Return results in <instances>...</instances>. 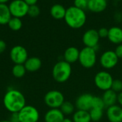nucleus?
Masks as SVG:
<instances>
[{"mask_svg": "<svg viewBox=\"0 0 122 122\" xmlns=\"http://www.w3.org/2000/svg\"><path fill=\"white\" fill-rule=\"evenodd\" d=\"M3 104L10 113H19L26 106V99L21 91L16 89H9L4 94Z\"/></svg>", "mask_w": 122, "mask_h": 122, "instance_id": "obj_1", "label": "nucleus"}, {"mask_svg": "<svg viewBox=\"0 0 122 122\" xmlns=\"http://www.w3.org/2000/svg\"><path fill=\"white\" fill-rule=\"evenodd\" d=\"M64 19L69 27L72 29H80L86 22V14L84 10L80 9L74 6H71L66 9Z\"/></svg>", "mask_w": 122, "mask_h": 122, "instance_id": "obj_2", "label": "nucleus"}, {"mask_svg": "<svg viewBox=\"0 0 122 122\" xmlns=\"http://www.w3.org/2000/svg\"><path fill=\"white\" fill-rule=\"evenodd\" d=\"M72 68L71 64L65 60L57 62L53 67L52 76L57 83H65L71 77Z\"/></svg>", "mask_w": 122, "mask_h": 122, "instance_id": "obj_3", "label": "nucleus"}, {"mask_svg": "<svg viewBox=\"0 0 122 122\" xmlns=\"http://www.w3.org/2000/svg\"><path fill=\"white\" fill-rule=\"evenodd\" d=\"M97 60V50L94 48L84 47L80 50L79 62L80 65L84 68H93Z\"/></svg>", "mask_w": 122, "mask_h": 122, "instance_id": "obj_4", "label": "nucleus"}, {"mask_svg": "<svg viewBox=\"0 0 122 122\" xmlns=\"http://www.w3.org/2000/svg\"><path fill=\"white\" fill-rule=\"evenodd\" d=\"M44 103L50 109H59L64 102L63 93L57 90L48 91L44 96Z\"/></svg>", "mask_w": 122, "mask_h": 122, "instance_id": "obj_5", "label": "nucleus"}, {"mask_svg": "<svg viewBox=\"0 0 122 122\" xmlns=\"http://www.w3.org/2000/svg\"><path fill=\"white\" fill-rule=\"evenodd\" d=\"M95 86L100 90L106 91L111 89L114 81L112 76L107 71L102 70L98 72L94 76Z\"/></svg>", "mask_w": 122, "mask_h": 122, "instance_id": "obj_6", "label": "nucleus"}, {"mask_svg": "<svg viewBox=\"0 0 122 122\" xmlns=\"http://www.w3.org/2000/svg\"><path fill=\"white\" fill-rule=\"evenodd\" d=\"M18 114L20 122H38L39 119V111L31 105H26Z\"/></svg>", "mask_w": 122, "mask_h": 122, "instance_id": "obj_7", "label": "nucleus"}, {"mask_svg": "<svg viewBox=\"0 0 122 122\" xmlns=\"http://www.w3.org/2000/svg\"><path fill=\"white\" fill-rule=\"evenodd\" d=\"M9 11L13 17L21 18L27 15L29 5L24 0H13L9 5Z\"/></svg>", "mask_w": 122, "mask_h": 122, "instance_id": "obj_8", "label": "nucleus"}, {"mask_svg": "<svg viewBox=\"0 0 122 122\" xmlns=\"http://www.w3.org/2000/svg\"><path fill=\"white\" fill-rule=\"evenodd\" d=\"M10 58L14 64H24L29 58L26 49L21 45H15L10 50Z\"/></svg>", "mask_w": 122, "mask_h": 122, "instance_id": "obj_9", "label": "nucleus"}, {"mask_svg": "<svg viewBox=\"0 0 122 122\" xmlns=\"http://www.w3.org/2000/svg\"><path fill=\"white\" fill-rule=\"evenodd\" d=\"M119 60L114 51L107 50L102 54L99 62L102 67L104 69H112L118 64Z\"/></svg>", "mask_w": 122, "mask_h": 122, "instance_id": "obj_10", "label": "nucleus"}, {"mask_svg": "<svg viewBox=\"0 0 122 122\" xmlns=\"http://www.w3.org/2000/svg\"><path fill=\"white\" fill-rule=\"evenodd\" d=\"M99 36L98 31L94 29H90L86 30L82 36V42L85 47L94 48L97 51V48L99 46Z\"/></svg>", "mask_w": 122, "mask_h": 122, "instance_id": "obj_11", "label": "nucleus"}, {"mask_svg": "<svg viewBox=\"0 0 122 122\" xmlns=\"http://www.w3.org/2000/svg\"><path fill=\"white\" fill-rule=\"evenodd\" d=\"M94 96L90 93H83L79 96L75 101V106L78 110L89 111L92 109Z\"/></svg>", "mask_w": 122, "mask_h": 122, "instance_id": "obj_12", "label": "nucleus"}, {"mask_svg": "<svg viewBox=\"0 0 122 122\" xmlns=\"http://www.w3.org/2000/svg\"><path fill=\"white\" fill-rule=\"evenodd\" d=\"M107 116L110 122H122V107L119 105H114L107 108Z\"/></svg>", "mask_w": 122, "mask_h": 122, "instance_id": "obj_13", "label": "nucleus"}, {"mask_svg": "<svg viewBox=\"0 0 122 122\" xmlns=\"http://www.w3.org/2000/svg\"><path fill=\"white\" fill-rule=\"evenodd\" d=\"M108 40L113 44H122V28L114 26L109 29Z\"/></svg>", "mask_w": 122, "mask_h": 122, "instance_id": "obj_14", "label": "nucleus"}, {"mask_svg": "<svg viewBox=\"0 0 122 122\" xmlns=\"http://www.w3.org/2000/svg\"><path fill=\"white\" fill-rule=\"evenodd\" d=\"M64 115L59 109H50L45 116V122H62L64 119Z\"/></svg>", "mask_w": 122, "mask_h": 122, "instance_id": "obj_15", "label": "nucleus"}, {"mask_svg": "<svg viewBox=\"0 0 122 122\" xmlns=\"http://www.w3.org/2000/svg\"><path fill=\"white\" fill-rule=\"evenodd\" d=\"M79 52L80 50L74 46L69 47L66 49L64 53V58L66 62L69 63V64H72L76 63V61H79Z\"/></svg>", "mask_w": 122, "mask_h": 122, "instance_id": "obj_16", "label": "nucleus"}, {"mask_svg": "<svg viewBox=\"0 0 122 122\" xmlns=\"http://www.w3.org/2000/svg\"><path fill=\"white\" fill-rule=\"evenodd\" d=\"M107 4V0H89L88 9L92 12L100 13L106 10Z\"/></svg>", "mask_w": 122, "mask_h": 122, "instance_id": "obj_17", "label": "nucleus"}, {"mask_svg": "<svg viewBox=\"0 0 122 122\" xmlns=\"http://www.w3.org/2000/svg\"><path fill=\"white\" fill-rule=\"evenodd\" d=\"M24 65L26 71L32 73L36 72L41 68L42 62L38 57H30L26 60Z\"/></svg>", "mask_w": 122, "mask_h": 122, "instance_id": "obj_18", "label": "nucleus"}, {"mask_svg": "<svg viewBox=\"0 0 122 122\" xmlns=\"http://www.w3.org/2000/svg\"><path fill=\"white\" fill-rule=\"evenodd\" d=\"M117 96L118 93L114 92L113 90L109 89L104 92V94L102 98L104 101L105 106L108 108L112 106L116 105L117 102Z\"/></svg>", "mask_w": 122, "mask_h": 122, "instance_id": "obj_19", "label": "nucleus"}, {"mask_svg": "<svg viewBox=\"0 0 122 122\" xmlns=\"http://www.w3.org/2000/svg\"><path fill=\"white\" fill-rule=\"evenodd\" d=\"M66 9L60 4H54L50 9L51 16L55 19H64L66 14Z\"/></svg>", "mask_w": 122, "mask_h": 122, "instance_id": "obj_20", "label": "nucleus"}, {"mask_svg": "<svg viewBox=\"0 0 122 122\" xmlns=\"http://www.w3.org/2000/svg\"><path fill=\"white\" fill-rule=\"evenodd\" d=\"M11 17L9 6L6 4H0V24H7Z\"/></svg>", "mask_w": 122, "mask_h": 122, "instance_id": "obj_21", "label": "nucleus"}, {"mask_svg": "<svg viewBox=\"0 0 122 122\" xmlns=\"http://www.w3.org/2000/svg\"><path fill=\"white\" fill-rule=\"evenodd\" d=\"M72 120L74 122H91L89 112L86 111L77 110L74 113Z\"/></svg>", "mask_w": 122, "mask_h": 122, "instance_id": "obj_22", "label": "nucleus"}, {"mask_svg": "<svg viewBox=\"0 0 122 122\" xmlns=\"http://www.w3.org/2000/svg\"><path fill=\"white\" fill-rule=\"evenodd\" d=\"M26 70L24 64H15L12 68V74L16 78H21L24 76Z\"/></svg>", "mask_w": 122, "mask_h": 122, "instance_id": "obj_23", "label": "nucleus"}, {"mask_svg": "<svg viewBox=\"0 0 122 122\" xmlns=\"http://www.w3.org/2000/svg\"><path fill=\"white\" fill-rule=\"evenodd\" d=\"M89 112L92 122H99L102 119L104 115V109H100L92 108Z\"/></svg>", "mask_w": 122, "mask_h": 122, "instance_id": "obj_24", "label": "nucleus"}, {"mask_svg": "<svg viewBox=\"0 0 122 122\" xmlns=\"http://www.w3.org/2000/svg\"><path fill=\"white\" fill-rule=\"evenodd\" d=\"M59 109L63 113L64 115H71L74 112L75 106L70 101H65L60 106Z\"/></svg>", "mask_w": 122, "mask_h": 122, "instance_id": "obj_25", "label": "nucleus"}, {"mask_svg": "<svg viewBox=\"0 0 122 122\" xmlns=\"http://www.w3.org/2000/svg\"><path fill=\"white\" fill-rule=\"evenodd\" d=\"M8 27L13 31H19L22 27V21L20 18L11 17L8 22Z\"/></svg>", "mask_w": 122, "mask_h": 122, "instance_id": "obj_26", "label": "nucleus"}, {"mask_svg": "<svg viewBox=\"0 0 122 122\" xmlns=\"http://www.w3.org/2000/svg\"><path fill=\"white\" fill-rule=\"evenodd\" d=\"M105 104L104 103V101L102 97L94 96L93 101H92V108L94 109H104L105 108Z\"/></svg>", "mask_w": 122, "mask_h": 122, "instance_id": "obj_27", "label": "nucleus"}, {"mask_svg": "<svg viewBox=\"0 0 122 122\" xmlns=\"http://www.w3.org/2000/svg\"><path fill=\"white\" fill-rule=\"evenodd\" d=\"M39 14H40V9L36 4L29 6V9H28L27 14L29 17H38L39 15Z\"/></svg>", "mask_w": 122, "mask_h": 122, "instance_id": "obj_28", "label": "nucleus"}, {"mask_svg": "<svg viewBox=\"0 0 122 122\" xmlns=\"http://www.w3.org/2000/svg\"><path fill=\"white\" fill-rule=\"evenodd\" d=\"M111 89L113 90L117 93H119L122 92V80L114 79Z\"/></svg>", "mask_w": 122, "mask_h": 122, "instance_id": "obj_29", "label": "nucleus"}, {"mask_svg": "<svg viewBox=\"0 0 122 122\" xmlns=\"http://www.w3.org/2000/svg\"><path fill=\"white\" fill-rule=\"evenodd\" d=\"M74 6L85 11V9H88V0H74Z\"/></svg>", "mask_w": 122, "mask_h": 122, "instance_id": "obj_30", "label": "nucleus"}, {"mask_svg": "<svg viewBox=\"0 0 122 122\" xmlns=\"http://www.w3.org/2000/svg\"><path fill=\"white\" fill-rule=\"evenodd\" d=\"M98 31V34L100 38H107L109 34V29L106 27H102Z\"/></svg>", "mask_w": 122, "mask_h": 122, "instance_id": "obj_31", "label": "nucleus"}, {"mask_svg": "<svg viewBox=\"0 0 122 122\" xmlns=\"http://www.w3.org/2000/svg\"><path fill=\"white\" fill-rule=\"evenodd\" d=\"M117 56L119 58V59H122V44L118 45L114 50Z\"/></svg>", "mask_w": 122, "mask_h": 122, "instance_id": "obj_32", "label": "nucleus"}, {"mask_svg": "<svg viewBox=\"0 0 122 122\" xmlns=\"http://www.w3.org/2000/svg\"><path fill=\"white\" fill-rule=\"evenodd\" d=\"M10 122H20L18 113H11V115L9 119Z\"/></svg>", "mask_w": 122, "mask_h": 122, "instance_id": "obj_33", "label": "nucleus"}, {"mask_svg": "<svg viewBox=\"0 0 122 122\" xmlns=\"http://www.w3.org/2000/svg\"><path fill=\"white\" fill-rule=\"evenodd\" d=\"M6 49V42L2 40H0V54L3 53Z\"/></svg>", "mask_w": 122, "mask_h": 122, "instance_id": "obj_34", "label": "nucleus"}, {"mask_svg": "<svg viewBox=\"0 0 122 122\" xmlns=\"http://www.w3.org/2000/svg\"><path fill=\"white\" fill-rule=\"evenodd\" d=\"M114 19L117 22H120L122 19V14L121 12H117L114 14Z\"/></svg>", "mask_w": 122, "mask_h": 122, "instance_id": "obj_35", "label": "nucleus"}, {"mask_svg": "<svg viewBox=\"0 0 122 122\" xmlns=\"http://www.w3.org/2000/svg\"><path fill=\"white\" fill-rule=\"evenodd\" d=\"M24 1L25 3H26L27 5H29V6L35 5V4L37 3V1H38V0H24Z\"/></svg>", "mask_w": 122, "mask_h": 122, "instance_id": "obj_36", "label": "nucleus"}, {"mask_svg": "<svg viewBox=\"0 0 122 122\" xmlns=\"http://www.w3.org/2000/svg\"><path fill=\"white\" fill-rule=\"evenodd\" d=\"M117 102L119 103V106L122 107V92L118 93V96H117Z\"/></svg>", "mask_w": 122, "mask_h": 122, "instance_id": "obj_37", "label": "nucleus"}, {"mask_svg": "<svg viewBox=\"0 0 122 122\" xmlns=\"http://www.w3.org/2000/svg\"><path fill=\"white\" fill-rule=\"evenodd\" d=\"M62 122H74L72 119H69V118H64Z\"/></svg>", "mask_w": 122, "mask_h": 122, "instance_id": "obj_38", "label": "nucleus"}, {"mask_svg": "<svg viewBox=\"0 0 122 122\" xmlns=\"http://www.w3.org/2000/svg\"><path fill=\"white\" fill-rule=\"evenodd\" d=\"M9 0H0V4H6Z\"/></svg>", "mask_w": 122, "mask_h": 122, "instance_id": "obj_39", "label": "nucleus"}, {"mask_svg": "<svg viewBox=\"0 0 122 122\" xmlns=\"http://www.w3.org/2000/svg\"><path fill=\"white\" fill-rule=\"evenodd\" d=\"M0 122H10L9 120H6V121H1Z\"/></svg>", "mask_w": 122, "mask_h": 122, "instance_id": "obj_40", "label": "nucleus"}, {"mask_svg": "<svg viewBox=\"0 0 122 122\" xmlns=\"http://www.w3.org/2000/svg\"><path fill=\"white\" fill-rule=\"evenodd\" d=\"M116 1H121V0H115Z\"/></svg>", "mask_w": 122, "mask_h": 122, "instance_id": "obj_41", "label": "nucleus"}, {"mask_svg": "<svg viewBox=\"0 0 122 122\" xmlns=\"http://www.w3.org/2000/svg\"></svg>", "mask_w": 122, "mask_h": 122, "instance_id": "obj_42", "label": "nucleus"}, {"mask_svg": "<svg viewBox=\"0 0 122 122\" xmlns=\"http://www.w3.org/2000/svg\"><path fill=\"white\" fill-rule=\"evenodd\" d=\"M88 1H89V0H88Z\"/></svg>", "mask_w": 122, "mask_h": 122, "instance_id": "obj_43", "label": "nucleus"}, {"mask_svg": "<svg viewBox=\"0 0 122 122\" xmlns=\"http://www.w3.org/2000/svg\"></svg>", "mask_w": 122, "mask_h": 122, "instance_id": "obj_44", "label": "nucleus"}]
</instances>
